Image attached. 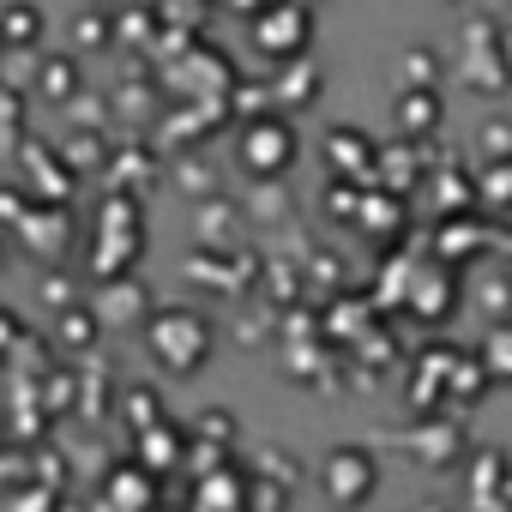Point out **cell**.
<instances>
[{
	"mask_svg": "<svg viewBox=\"0 0 512 512\" xmlns=\"http://www.w3.org/2000/svg\"><path fill=\"white\" fill-rule=\"evenodd\" d=\"M145 338H151V356H157L169 374H193V368L211 362V320L193 314V308H169V314H157Z\"/></svg>",
	"mask_w": 512,
	"mask_h": 512,
	"instance_id": "1",
	"label": "cell"
},
{
	"mask_svg": "<svg viewBox=\"0 0 512 512\" xmlns=\"http://www.w3.org/2000/svg\"><path fill=\"white\" fill-rule=\"evenodd\" d=\"M308 43H314V7H302V0H266L253 13V49L266 61H296L308 55Z\"/></svg>",
	"mask_w": 512,
	"mask_h": 512,
	"instance_id": "2",
	"label": "cell"
},
{
	"mask_svg": "<svg viewBox=\"0 0 512 512\" xmlns=\"http://www.w3.org/2000/svg\"><path fill=\"white\" fill-rule=\"evenodd\" d=\"M241 163H247V175L278 181V175L296 163V127H290V121H278V115L247 121V133H241Z\"/></svg>",
	"mask_w": 512,
	"mask_h": 512,
	"instance_id": "3",
	"label": "cell"
},
{
	"mask_svg": "<svg viewBox=\"0 0 512 512\" xmlns=\"http://www.w3.org/2000/svg\"><path fill=\"white\" fill-rule=\"evenodd\" d=\"M320 482H326V500H338V506H362V500L380 488V464H374L362 446H338V452L326 458Z\"/></svg>",
	"mask_w": 512,
	"mask_h": 512,
	"instance_id": "4",
	"label": "cell"
},
{
	"mask_svg": "<svg viewBox=\"0 0 512 512\" xmlns=\"http://www.w3.org/2000/svg\"><path fill=\"white\" fill-rule=\"evenodd\" d=\"M482 374H494V380H512V326H494L488 332V344H482Z\"/></svg>",
	"mask_w": 512,
	"mask_h": 512,
	"instance_id": "5",
	"label": "cell"
},
{
	"mask_svg": "<svg viewBox=\"0 0 512 512\" xmlns=\"http://www.w3.org/2000/svg\"><path fill=\"white\" fill-rule=\"evenodd\" d=\"M326 151H332V163H344V157H350L356 169H368V157H374V145H368L362 133H332V145H326Z\"/></svg>",
	"mask_w": 512,
	"mask_h": 512,
	"instance_id": "6",
	"label": "cell"
},
{
	"mask_svg": "<svg viewBox=\"0 0 512 512\" xmlns=\"http://www.w3.org/2000/svg\"><path fill=\"white\" fill-rule=\"evenodd\" d=\"M7 37H13V43H31V37H37V13H31V7H13V13H7Z\"/></svg>",
	"mask_w": 512,
	"mask_h": 512,
	"instance_id": "7",
	"label": "cell"
},
{
	"mask_svg": "<svg viewBox=\"0 0 512 512\" xmlns=\"http://www.w3.org/2000/svg\"><path fill=\"white\" fill-rule=\"evenodd\" d=\"M43 91H49V97H67V91H73V67H67V61L49 67V73H43Z\"/></svg>",
	"mask_w": 512,
	"mask_h": 512,
	"instance_id": "8",
	"label": "cell"
},
{
	"mask_svg": "<svg viewBox=\"0 0 512 512\" xmlns=\"http://www.w3.org/2000/svg\"><path fill=\"white\" fill-rule=\"evenodd\" d=\"M434 115H440L434 97H404V121H434Z\"/></svg>",
	"mask_w": 512,
	"mask_h": 512,
	"instance_id": "9",
	"label": "cell"
},
{
	"mask_svg": "<svg viewBox=\"0 0 512 512\" xmlns=\"http://www.w3.org/2000/svg\"><path fill=\"white\" fill-rule=\"evenodd\" d=\"M302 7H308V0H302Z\"/></svg>",
	"mask_w": 512,
	"mask_h": 512,
	"instance_id": "10",
	"label": "cell"
}]
</instances>
